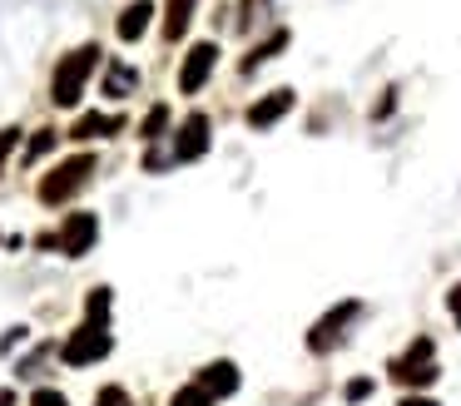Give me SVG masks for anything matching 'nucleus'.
Here are the masks:
<instances>
[{
	"mask_svg": "<svg viewBox=\"0 0 461 406\" xmlns=\"http://www.w3.org/2000/svg\"><path fill=\"white\" fill-rule=\"evenodd\" d=\"M95 65H100V45H80V50H70V55L55 65V85H50V99L60 109H70V104H80V95H85V79L95 75Z\"/></svg>",
	"mask_w": 461,
	"mask_h": 406,
	"instance_id": "1",
	"label": "nucleus"
},
{
	"mask_svg": "<svg viewBox=\"0 0 461 406\" xmlns=\"http://www.w3.org/2000/svg\"><path fill=\"white\" fill-rule=\"evenodd\" d=\"M90 174H95V154H75V158H65V164H55V174H45L41 178V203H65V198H75L85 184H90Z\"/></svg>",
	"mask_w": 461,
	"mask_h": 406,
	"instance_id": "2",
	"label": "nucleus"
},
{
	"mask_svg": "<svg viewBox=\"0 0 461 406\" xmlns=\"http://www.w3.org/2000/svg\"><path fill=\"white\" fill-rule=\"evenodd\" d=\"M60 356H65L70 366H90V362H100V356H110V332H104V327H95V322H85L80 332L65 337Z\"/></svg>",
	"mask_w": 461,
	"mask_h": 406,
	"instance_id": "3",
	"label": "nucleus"
},
{
	"mask_svg": "<svg viewBox=\"0 0 461 406\" xmlns=\"http://www.w3.org/2000/svg\"><path fill=\"white\" fill-rule=\"evenodd\" d=\"M431 352H437V347H431V337H417V342H411V352L392 362V376H397L402 386H431V382H437Z\"/></svg>",
	"mask_w": 461,
	"mask_h": 406,
	"instance_id": "4",
	"label": "nucleus"
},
{
	"mask_svg": "<svg viewBox=\"0 0 461 406\" xmlns=\"http://www.w3.org/2000/svg\"><path fill=\"white\" fill-rule=\"evenodd\" d=\"M95 238H100V218L95 213H70L60 228V253L65 257H85L95 248Z\"/></svg>",
	"mask_w": 461,
	"mask_h": 406,
	"instance_id": "5",
	"label": "nucleus"
},
{
	"mask_svg": "<svg viewBox=\"0 0 461 406\" xmlns=\"http://www.w3.org/2000/svg\"><path fill=\"white\" fill-rule=\"evenodd\" d=\"M213 59H219V50H213V40H199V45L184 55V69H179V89L184 95H194V89H203V79L213 75Z\"/></svg>",
	"mask_w": 461,
	"mask_h": 406,
	"instance_id": "6",
	"label": "nucleus"
},
{
	"mask_svg": "<svg viewBox=\"0 0 461 406\" xmlns=\"http://www.w3.org/2000/svg\"><path fill=\"white\" fill-rule=\"evenodd\" d=\"M352 317H357V302H342V307H332V312L322 317L318 327H312L308 347H312V352H332V347H338V337H342V327H348Z\"/></svg>",
	"mask_w": 461,
	"mask_h": 406,
	"instance_id": "7",
	"label": "nucleus"
},
{
	"mask_svg": "<svg viewBox=\"0 0 461 406\" xmlns=\"http://www.w3.org/2000/svg\"><path fill=\"white\" fill-rule=\"evenodd\" d=\"M203 149H209V114H189L184 129H179V139H174V158L189 164V158H199Z\"/></svg>",
	"mask_w": 461,
	"mask_h": 406,
	"instance_id": "8",
	"label": "nucleus"
},
{
	"mask_svg": "<svg viewBox=\"0 0 461 406\" xmlns=\"http://www.w3.org/2000/svg\"><path fill=\"white\" fill-rule=\"evenodd\" d=\"M199 386L213 396V401H219V396H233V392H239V366H233V362L203 366V372H199Z\"/></svg>",
	"mask_w": 461,
	"mask_h": 406,
	"instance_id": "9",
	"label": "nucleus"
},
{
	"mask_svg": "<svg viewBox=\"0 0 461 406\" xmlns=\"http://www.w3.org/2000/svg\"><path fill=\"white\" fill-rule=\"evenodd\" d=\"M293 109V89H273L268 99H258V104H249V124L263 129V124H278L283 114Z\"/></svg>",
	"mask_w": 461,
	"mask_h": 406,
	"instance_id": "10",
	"label": "nucleus"
},
{
	"mask_svg": "<svg viewBox=\"0 0 461 406\" xmlns=\"http://www.w3.org/2000/svg\"><path fill=\"white\" fill-rule=\"evenodd\" d=\"M149 15H154V0H134V5H124V15H120V40H140L144 30H149Z\"/></svg>",
	"mask_w": 461,
	"mask_h": 406,
	"instance_id": "11",
	"label": "nucleus"
},
{
	"mask_svg": "<svg viewBox=\"0 0 461 406\" xmlns=\"http://www.w3.org/2000/svg\"><path fill=\"white\" fill-rule=\"evenodd\" d=\"M169 15H164V40H184V30H189L194 20V0H169Z\"/></svg>",
	"mask_w": 461,
	"mask_h": 406,
	"instance_id": "12",
	"label": "nucleus"
},
{
	"mask_svg": "<svg viewBox=\"0 0 461 406\" xmlns=\"http://www.w3.org/2000/svg\"><path fill=\"white\" fill-rule=\"evenodd\" d=\"M114 129H120V119H114V114H80L70 134L75 139H100V134H114Z\"/></svg>",
	"mask_w": 461,
	"mask_h": 406,
	"instance_id": "13",
	"label": "nucleus"
},
{
	"mask_svg": "<svg viewBox=\"0 0 461 406\" xmlns=\"http://www.w3.org/2000/svg\"><path fill=\"white\" fill-rule=\"evenodd\" d=\"M283 45H288V30H273V35L268 40H263V45L258 50H253V55L249 59H243V69H258V59H273V55H278V50Z\"/></svg>",
	"mask_w": 461,
	"mask_h": 406,
	"instance_id": "14",
	"label": "nucleus"
},
{
	"mask_svg": "<svg viewBox=\"0 0 461 406\" xmlns=\"http://www.w3.org/2000/svg\"><path fill=\"white\" fill-rule=\"evenodd\" d=\"M130 89H134V69L130 65H110V75H104V95L120 99V95H130Z\"/></svg>",
	"mask_w": 461,
	"mask_h": 406,
	"instance_id": "15",
	"label": "nucleus"
},
{
	"mask_svg": "<svg viewBox=\"0 0 461 406\" xmlns=\"http://www.w3.org/2000/svg\"><path fill=\"white\" fill-rule=\"evenodd\" d=\"M164 124H169V109H164V104H154L149 114H144L140 134H144V139H159V134H164Z\"/></svg>",
	"mask_w": 461,
	"mask_h": 406,
	"instance_id": "16",
	"label": "nucleus"
},
{
	"mask_svg": "<svg viewBox=\"0 0 461 406\" xmlns=\"http://www.w3.org/2000/svg\"><path fill=\"white\" fill-rule=\"evenodd\" d=\"M85 307H90V322H95V327H104V317H110V287H95Z\"/></svg>",
	"mask_w": 461,
	"mask_h": 406,
	"instance_id": "17",
	"label": "nucleus"
},
{
	"mask_svg": "<svg viewBox=\"0 0 461 406\" xmlns=\"http://www.w3.org/2000/svg\"><path fill=\"white\" fill-rule=\"evenodd\" d=\"M174 406H213V396L194 382V386H179V392H174Z\"/></svg>",
	"mask_w": 461,
	"mask_h": 406,
	"instance_id": "18",
	"label": "nucleus"
},
{
	"mask_svg": "<svg viewBox=\"0 0 461 406\" xmlns=\"http://www.w3.org/2000/svg\"><path fill=\"white\" fill-rule=\"evenodd\" d=\"M95 406H130V392H124V386H104V392L95 396Z\"/></svg>",
	"mask_w": 461,
	"mask_h": 406,
	"instance_id": "19",
	"label": "nucleus"
},
{
	"mask_svg": "<svg viewBox=\"0 0 461 406\" xmlns=\"http://www.w3.org/2000/svg\"><path fill=\"white\" fill-rule=\"evenodd\" d=\"M15 144H21V129H0V174H5V158H11Z\"/></svg>",
	"mask_w": 461,
	"mask_h": 406,
	"instance_id": "20",
	"label": "nucleus"
},
{
	"mask_svg": "<svg viewBox=\"0 0 461 406\" xmlns=\"http://www.w3.org/2000/svg\"><path fill=\"white\" fill-rule=\"evenodd\" d=\"M55 149V129H41V134L31 139V158H41V154H50Z\"/></svg>",
	"mask_w": 461,
	"mask_h": 406,
	"instance_id": "21",
	"label": "nucleus"
},
{
	"mask_svg": "<svg viewBox=\"0 0 461 406\" xmlns=\"http://www.w3.org/2000/svg\"><path fill=\"white\" fill-rule=\"evenodd\" d=\"M31 406H70V401H65L60 392H50V386H41V392L31 396Z\"/></svg>",
	"mask_w": 461,
	"mask_h": 406,
	"instance_id": "22",
	"label": "nucleus"
},
{
	"mask_svg": "<svg viewBox=\"0 0 461 406\" xmlns=\"http://www.w3.org/2000/svg\"><path fill=\"white\" fill-rule=\"evenodd\" d=\"M447 307H451V317H456V327H461V283L447 293Z\"/></svg>",
	"mask_w": 461,
	"mask_h": 406,
	"instance_id": "23",
	"label": "nucleus"
},
{
	"mask_svg": "<svg viewBox=\"0 0 461 406\" xmlns=\"http://www.w3.org/2000/svg\"><path fill=\"white\" fill-rule=\"evenodd\" d=\"M362 396H372V382H352L348 386V401H362Z\"/></svg>",
	"mask_w": 461,
	"mask_h": 406,
	"instance_id": "24",
	"label": "nucleus"
},
{
	"mask_svg": "<svg viewBox=\"0 0 461 406\" xmlns=\"http://www.w3.org/2000/svg\"><path fill=\"white\" fill-rule=\"evenodd\" d=\"M402 406H437V401H431V396H407Z\"/></svg>",
	"mask_w": 461,
	"mask_h": 406,
	"instance_id": "25",
	"label": "nucleus"
},
{
	"mask_svg": "<svg viewBox=\"0 0 461 406\" xmlns=\"http://www.w3.org/2000/svg\"><path fill=\"white\" fill-rule=\"evenodd\" d=\"M0 406H15V392H5V386H0Z\"/></svg>",
	"mask_w": 461,
	"mask_h": 406,
	"instance_id": "26",
	"label": "nucleus"
},
{
	"mask_svg": "<svg viewBox=\"0 0 461 406\" xmlns=\"http://www.w3.org/2000/svg\"><path fill=\"white\" fill-rule=\"evenodd\" d=\"M263 5V0H243V15H253V10H258Z\"/></svg>",
	"mask_w": 461,
	"mask_h": 406,
	"instance_id": "27",
	"label": "nucleus"
}]
</instances>
